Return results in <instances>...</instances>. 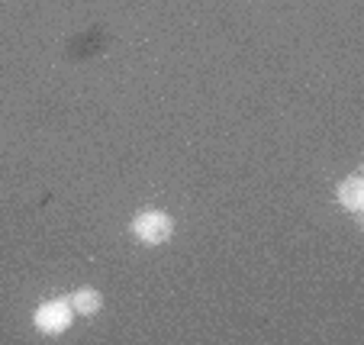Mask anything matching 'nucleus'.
<instances>
[{
  "label": "nucleus",
  "mask_w": 364,
  "mask_h": 345,
  "mask_svg": "<svg viewBox=\"0 0 364 345\" xmlns=\"http://www.w3.org/2000/svg\"><path fill=\"white\" fill-rule=\"evenodd\" d=\"M71 323H75V307H71V297L46 300V304H39L36 307V313H33V326L42 332V336H62Z\"/></svg>",
  "instance_id": "nucleus-1"
},
{
  "label": "nucleus",
  "mask_w": 364,
  "mask_h": 345,
  "mask_svg": "<svg viewBox=\"0 0 364 345\" xmlns=\"http://www.w3.org/2000/svg\"><path fill=\"white\" fill-rule=\"evenodd\" d=\"M129 229L142 245H165L174 235V220L165 210H142V213L132 220Z\"/></svg>",
  "instance_id": "nucleus-2"
},
{
  "label": "nucleus",
  "mask_w": 364,
  "mask_h": 345,
  "mask_svg": "<svg viewBox=\"0 0 364 345\" xmlns=\"http://www.w3.org/2000/svg\"><path fill=\"white\" fill-rule=\"evenodd\" d=\"M71 307H75V317H94L103 307V294L97 287H81L71 294Z\"/></svg>",
  "instance_id": "nucleus-4"
},
{
  "label": "nucleus",
  "mask_w": 364,
  "mask_h": 345,
  "mask_svg": "<svg viewBox=\"0 0 364 345\" xmlns=\"http://www.w3.org/2000/svg\"><path fill=\"white\" fill-rule=\"evenodd\" d=\"M338 203H342L348 213H361L364 210V178L361 174H348V178L338 184Z\"/></svg>",
  "instance_id": "nucleus-3"
}]
</instances>
